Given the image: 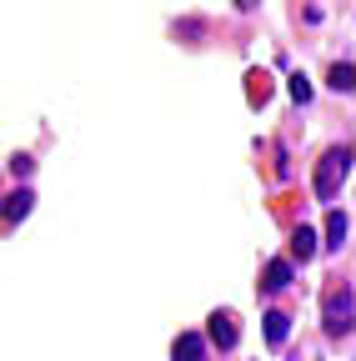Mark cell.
I'll use <instances>...</instances> for the list:
<instances>
[{
  "label": "cell",
  "mask_w": 356,
  "mask_h": 361,
  "mask_svg": "<svg viewBox=\"0 0 356 361\" xmlns=\"http://www.w3.org/2000/svg\"><path fill=\"white\" fill-rule=\"evenodd\" d=\"M211 341L226 346V351L236 346V316H231V311H216V316H211Z\"/></svg>",
  "instance_id": "obj_2"
},
{
  "label": "cell",
  "mask_w": 356,
  "mask_h": 361,
  "mask_svg": "<svg viewBox=\"0 0 356 361\" xmlns=\"http://www.w3.org/2000/svg\"><path fill=\"white\" fill-rule=\"evenodd\" d=\"M286 331H291V316H286V311H271V316H266V341H271V346H281Z\"/></svg>",
  "instance_id": "obj_6"
},
{
  "label": "cell",
  "mask_w": 356,
  "mask_h": 361,
  "mask_svg": "<svg viewBox=\"0 0 356 361\" xmlns=\"http://www.w3.org/2000/svg\"><path fill=\"white\" fill-rule=\"evenodd\" d=\"M291 251H296V261H311V256H317V231H306V226H301V231L291 236Z\"/></svg>",
  "instance_id": "obj_9"
},
{
  "label": "cell",
  "mask_w": 356,
  "mask_h": 361,
  "mask_svg": "<svg viewBox=\"0 0 356 361\" xmlns=\"http://www.w3.org/2000/svg\"><path fill=\"white\" fill-rule=\"evenodd\" d=\"M331 90L351 96V61H336V66H331Z\"/></svg>",
  "instance_id": "obj_10"
},
{
  "label": "cell",
  "mask_w": 356,
  "mask_h": 361,
  "mask_svg": "<svg viewBox=\"0 0 356 361\" xmlns=\"http://www.w3.org/2000/svg\"><path fill=\"white\" fill-rule=\"evenodd\" d=\"M236 6H241V11H251V6H256V0H236Z\"/></svg>",
  "instance_id": "obj_12"
},
{
  "label": "cell",
  "mask_w": 356,
  "mask_h": 361,
  "mask_svg": "<svg viewBox=\"0 0 356 361\" xmlns=\"http://www.w3.org/2000/svg\"><path fill=\"white\" fill-rule=\"evenodd\" d=\"M30 201H35L30 191H11V196H6V221H20V216H30Z\"/></svg>",
  "instance_id": "obj_8"
},
{
  "label": "cell",
  "mask_w": 356,
  "mask_h": 361,
  "mask_svg": "<svg viewBox=\"0 0 356 361\" xmlns=\"http://www.w3.org/2000/svg\"><path fill=\"white\" fill-rule=\"evenodd\" d=\"M346 231H351L346 216H341V211H331V216H326V236H331L326 246H331V251H341V246H346Z\"/></svg>",
  "instance_id": "obj_7"
},
{
  "label": "cell",
  "mask_w": 356,
  "mask_h": 361,
  "mask_svg": "<svg viewBox=\"0 0 356 361\" xmlns=\"http://www.w3.org/2000/svg\"><path fill=\"white\" fill-rule=\"evenodd\" d=\"M326 316H331V322H326V326H331L336 336H341V331H351V296H346V291H341V296H331V306H326Z\"/></svg>",
  "instance_id": "obj_3"
},
{
  "label": "cell",
  "mask_w": 356,
  "mask_h": 361,
  "mask_svg": "<svg viewBox=\"0 0 356 361\" xmlns=\"http://www.w3.org/2000/svg\"><path fill=\"white\" fill-rule=\"evenodd\" d=\"M261 286H266V291H286V286H291V261H271Z\"/></svg>",
  "instance_id": "obj_4"
},
{
  "label": "cell",
  "mask_w": 356,
  "mask_h": 361,
  "mask_svg": "<svg viewBox=\"0 0 356 361\" xmlns=\"http://www.w3.org/2000/svg\"><path fill=\"white\" fill-rule=\"evenodd\" d=\"M201 356H206V341L196 331H186L181 341H176V361H201Z\"/></svg>",
  "instance_id": "obj_5"
},
{
  "label": "cell",
  "mask_w": 356,
  "mask_h": 361,
  "mask_svg": "<svg viewBox=\"0 0 356 361\" xmlns=\"http://www.w3.org/2000/svg\"><path fill=\"white\" fill-rule=\"evenodd\" d=\"M351 176V146H336V151H326V161H321V176H317V196L321 201H331L336 196V186Z\"/></svg>",
  "instance_id": "obj_1"
},
{
  "label": "cell",
  "mask_w": 356,
  "mask_h": 361,
  "mask_svg": "<svg viewBox=\"0 0 356 361\" xmlns=\"http://www.w3.org/2000/svg\"><path fill=\"white\" fill-rule=\"evenodd\" d=\"M291 101H301V106L311 101V80L306 75H291Z\"/></svg>",
  "instance_id": "obj_11"
}]
</instances>
